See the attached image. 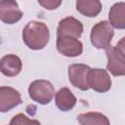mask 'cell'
Instances as JSON below:
<instances>
[{
	"label": "cell",
	"mask_w": 125,
	"mask_h": 125,
	"mask_svg": "<svg viewBox=\"0 0 125 125\" xmlns=\"http://www.w3.org/2000/svg\"><path fill=\"white\" fill-rule=\"evenodd\" d=\"M114 35L113 27L107 21L97 22L91 29L90 39L92 45L97 49H107Z\"/></svg>",
	"instance_id": "cell-2"
},
{
	"label": "cell",
	"mask_w": 125,
	"mask_h": 125,
	"mask_svg": "<svg viewBox=\"0 0 125 125\" xmlns=\"http://www.w3.org/2000/svg\"><path fill=\"white\" fill-rule=\"evenodd\" d=\"M28 94L32 101L40 104H47L53 100L55 89L50 81L39 79L30 83L28 87Z\"/></svg>",
	"instance_id": "cell-3"
},
{
	"label": "cell",
	"mask_w": 125,
	"mask_h": 125,
	"mask_svg": "<svg viewBox=\"0 0 125 125\" xmlns=\"http://www.w3.org/2000/svg\"><path fill=\"white\" fill-rule=\"evenodd\" d=\"M21 104L19 91L12 87L2 86L0 88V111L6 112Z\"/></svg>",
	"instance_id": "cell-10"
},
{
	"label": "cell",
	"mask_w": 125,
	"mask_h": 125,
	"mask_svg": "<svg viewBox=\"0 0 125 125\" xmlns=\"http://www.w3.org/2000/svg\"><path fill=\"white\" fill-rule=\"evenodd\" d=\"M107 58V70L114 76H125V57L115 48L109 46L105 50Z\"/></svg>",
	"instance_id": "cell-6"
},
{
	"label": "cell",
	"mask_w": 125,
	"mask_h": 125,
	"mask_svg": "<svg viewBox=\"0 0 125 125\" xmlns=\"http://www.w3.org/2000/svg\"><path fill=\"white\" fill-rule=\"evenodd\" d=\"M55 102H56L57 107L60 110L69 111L76 104V98L68 88L63 87L60 89L56 94Z\"/></svg>",
	"instance_id": "cell-12"
},
{
	"label": "cell",
	"mask_w": 125,
	"mask_h": 125,
	"mask_svg": "<svg viewBox=\"0 0 125 125\" xmlns=\"http://www.w3.org/2000/svg\"><path fill=\"white\" fill-rule=\"evenodd\" d=\"M38 3L46 10H55L62 4L61 0H39Z\"/></svg>",
	"instance_id": "cell-17"
},
{
	"label": "cell",
	"mask_w": 125,
	"mask_h": 125,
	"mask_svg": "<svg viewBox=\"0 0 125 125\" xmlns=\"http://www.w3.org/2000/svg\"><path fill=\"white\" fill-rule=\"evenodd\" d=\"M10 125H41V124L38 120L29 119L23 113H18L11 119Z\"/></svg>",
	"instance_id": "cell-16"
},
{
	"label": "cell",
	"mask_w": 125,
	"mask_h": 125,
	"mask_svg": "<svg viewBox=\"0 0 125 125\" xmlns=\"http://www.w3.org/2000/svg\"><path fill=\"white\" fill-rule=\"evenodd\" d=\"M22 18L18 3L13 0H3L0 2V20L7 24H13Z\"/></svg>",
	"instance_id": "cell-9"
},
{
	"label": "cell",
	"mask_w": 125,
	"mask_h": 125,
	"mask_svg": "<svg viewBox=\"0 0 125 125\" xmlns=\"http://www.w3.org/2000/svg\"><path fill=\"white\" fill-rule=\"evenodd\" d=\"M91 67L84 63H73L68 66L69 82L81 91H87L90 87L88 84V75Z\"/></svg>",
	"instance_id": "cell-4"
},
{
	"label": "cell",
	"mask_w": 125,
	"mask_h": 125,
	"mask_svg": "<svg viewBox=\"0 0 125 125\" xmlns=\"http://www.w3.org/2000/svg\"><path fill=\"white\" fill-rule=\"evenodd\" d=\"M22 40L31 50H42L50 40L48 26L42 21H29L22 29Z\"/></svg>",
	"instance_id": "cell-1"
},
{
	"label": "cell",
	"mask_w": 125,
	"mask_h": 125,
	"mask_svg": "<svg viewBox=\"0 0 125 125\" xmlns=\"http://www.w3.org/2000/svg\"><path fill=\"white\" fill-rule=\"evenodd\" d=\"M77 121L81 125H110L108 118L101 112H86L77 116Z\"/></svg>",
	"instance_id": "cell-15"
},
{
	"label": "cell",
	"mask_w": 125,
	"mask_h": 125,
	"mask_svg": "<svg viewBox=\"0 0 125 125\" xmlns=\"http://www.w3.org/2000/svg\"><path fill=\"white\" fill-rule=\"evenodd\" d=\"M115 48L125 57V37H122V38L117 42V44L115 45Z\"/></svg>",
	"instance_id": "cell-18"
},
{
	"label": "cell",
	"mask_w": 125,
	"mask_h": 125,
	"mask_svg": "<svg viewBox=\"0 0 125 125\" xmlns=\"http://www.w3.org/2000/svg\"><path fill=\"white\" fill-rule=\"evenodd\" d=\"M9 125H10V124H9Z\"/></svg>",
	"instance_id": "cell-19"
},
{
	"label": "cell",
	"mask_w": 125,
	"mask_h": 125,
	"mask_svg": "<svg viewBox=\"0 0 125 125\" xmlns=\"http://www.w3.org/2000/svg\"><path fill=\"white\" fill-rule=\"evenodd\" d=\"M83 32V24L73 17H67L60 21L57 28V37L70 36L79 38Z\"/></svg>",
	"instance_id": "cell-8"
},
{
	"label": "cell",
	"mask_w": 125,
	"mask_h": 125,
	"mask_svg": "<svg viewBox=\"0 0 125 125\" xmlns=\"http://www.w3.org/2000/svg\"><path fill=\"white\" fill-rule=\"evenodd\" d=\"M108 22L117 29H125V2L113 4L108 13Z\"/></svg>",
	"instance_id": "cell-13"
},
{
	"label": "cell",
	"mask_w": 125,
	"mask_h": 125,
	"mask_svg": "<svg viewBox=\"0 0 125 125\" xmlns=\"http://www.w3.org/2000/svg\"><path fill=\"white\" fill-rule=\"evenodd\" d=\"M21 68H22L21 60L14 54L5 55L0 61L1 72L6 76L9 77L17 76L21 72Z\"/></svg>",
	"instance_id": "cell-11"
},
{
	"label": "cell",
	"mask_w": 125,
	"mask_h": 125,
	"mask_svg": "<svg viewBox=\"0 0 125 125\" xmlns=\"http://www.w3.org/2000/svg\"><path fill=\"white\" fill-rule=\"evenodd\" d=\"M102 3L99 0H78L76 1V10L85 17L95 18L102 11Z\"/></svg>",
	"instance_id": "cell-14"
},
{
	"label": "cell",
	"mask_w": 125,
	"mask_h": 125,
	"mask_svg": "<svg viewBox=\"0 0 125 125\" xmlns=\"http://www.w3.org/2000/svg\"><path fill=\"white\" fill-rule=\"evenodd\" d=\"M88 84L94 91L105 93L111 88V79L105 69L91 68L88 75Z\"/></svg>",
	"instance_id": "cell-5"
},
{
	"label": "cell",
	"mask_w": 125,
	"mask_h": 125,
	"mask_svg": "<svg viewBox=\"0 0 125 125\" xmlns=\"http://www.w3.org/2000/svg\"><path fill=\"white\" fill-rule=\"evenodd\" d=\"M57 50L68 58L78 57L83 52V44L77 38L70 36L57 37Z\"/></svg>",
	"instance_id": "cell-7"
}]
</instances>
